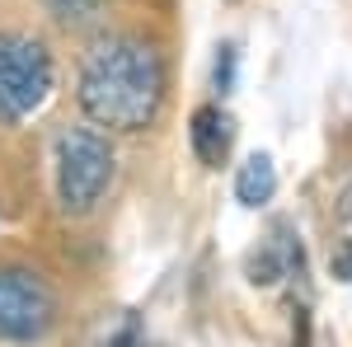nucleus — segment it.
<instances>
[{
	"mask_svg": "<svg viewBox=\"0 0 352 347\" xmlns=\"http://www.w3.org/2000/svg\"><path fill=\"white\" fill-rule=\"evenodd\" d=\"M169 94L164 56L146 38H104L80 66V108L94 127L146 132Z\"/></svg>",
	"mask_w": 352,
	"mask_h": 347,
	"instance_id": "obj_1",
	"label": "nucleus"
},
{
	"mask_svg": "<svg viewBox=\"0 0 352 347\" xmlns=\"http://www.w3.org/2000/svg\"><path fill=\"white\" fill-rule=\"evenodd\" d=\"M113 141L99 127H71L56 141V202L71 216H89L113 183Z\"/></svg>",
	"mask_w": 352,
	"mask_h": 347,
	"instance_id": "obj_2",
	"label": "nucleus"
},
{
	"mask_svg": "<svg viewBox=\"0 0 352 347\" xmlns=\"http://www.w3.org/2000/svg\"><path fill=\"white\" fill-rule=\"evenodd\" d=\"M52 56L38 38L0 33V122H24L52 94Z\"/></svg>",
	"mask_w": 352,
	"mask_h": 347,
	"instance_id": "obj_3",
	"label": "nucleus"
},
{
	"mask_svg": "<svg viewBox=\"0 0 352 347\" xmlns=\"http://www.w3.org/2000/svg\"><path fill=\"white\" fill-rule=\"evenodd\" d=\"M56 320L52 287L28 267H0V338L5 343H33Z\"/></svg>",
	"mask_w": 352,
	"mask_h": 347,
	"instance_id": "obj_4",
	"label": "nucleus"
},
{
	"mask_svg": "<svg viewBox=\"0 0 352 347\" xmlns=\"http://www.w3.org/2000/svg\"><path fill=\"white\" fill-rule=\"evenodd\" d=\"M188 141H192V155L207 164V169H221L230 160V141H235V122L221 104H202L188 122Z\"/></svg>",
	"mask_w": 352,
	"mask_h": 347,
	"instance_id": "obj_5",
	"label": "nucleus"
},
{
	"mask_svg": "<svg viewBox=\"0 0 352 347\" xmlns=\"http://www.w3.org/2000/svg\"><path fill=\"white\" fill-rule=\"evenodd\" d=\"M292 263L300 267V244H292V225H277V230H272V240L263 244V249H254V254H249L244 272H249V282H254V287H272V282H282V277H287V267H292Z\"/></svg>",
	"mask_w": 352,
	"mask_h": 347,
	"instance_id": "obj_6",
	"label": "nucleus"
},
{
	"mask_svg": "<svg viewBox=\"0 0 352 347\" xmlns=\"http://www.w3.org/2000/svg\"><path fill=\"white\" fill-rule=\"evenodd\" d=\"M272 192H277V164L258 150V155H249L240 164V174H235V202L240 207H263L272 202Z\"/></svg>",
	"mask_w": 352,
	"mask_h": 347,
	"instance_id": "obj_7",
	"label": "nucleus"
},
{
	"mask_svg": "<svg viewBox=\"0 0 352 347\" xmlns=\"http://www.w3.org/2000/svg\"><path fill=\"white\" fill-rule=\"evenodd\" d=\"M235 66H240V47H235V43H221L217 47V71H212V80H217L221 94L235 89Z\"/></svg>",
	"mask_w": 352,
	"mask_h": 347,
	"instance_id": "obj_8",
	"label": "nucleus"
},
{
	"mask_svg": "<svg viewBox=\"0 0 352 347\" xmlns=\"http://www.w3.org/2000/svg\"><path fill=\"white\" fill-rule=\"evenodd\" d=\"M99 347H146V338H141V320H136V315H127V320L118 324V328H113Z\"/></svg>",
	"mask_w": 352,
	"mask_h": 347,
	"instance_id": "obj_9",
	"label": "nucleus"
},
{
	"mask_svg": "<svg viewBox=\"0 0 352 347\" xmlns=\"http://www.w3.org/2000/svg\"><path fill=\"white\" fill-rule=\"evenodd\" d=\"M292 347H315V338H310V315L305 310H296V343Z\"/></svg>",
	"mask_w": 352,
	"mask_h": 347,
	"instance_id": "obj_10",
	"label": "nucleus"
},
{
	"mask_svg": "<svg viewBox=\"0 0 352 347\" xmlns=\"http://www.w3.org/2000/svg\"><path fill=\"white\" fill-rule=\"evenodd\" d=\"M348 282H352V277H348Z\"/></svg>",
	"mask_w": 352,
	"mask_h": 347,
	"instance_id": "obj_11",
	"label": "nucleus"
}]
</instances>
